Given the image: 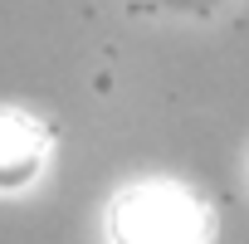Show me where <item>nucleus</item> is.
<instances>
[{"label": "nucleus", "mask_w": 249, "mask_h": 244, "mask_svg": "<svg viewBox=\"0 0 249 244\" xmlns=\"http://www.w3.org/2000/svg\"><path fill=\"white\" fill-rule=\"evenodd\" d=\"M112 244H200L205 239V205L181 186H132L112 200L107 215Z\"/></svg>", "instance_id": "nucleus-1"}, {"label": "nucleus", "mask_w": 249, "mask_h": 244, "mask_svg": "<svg viewBox=\"0 0 249 244\" xmlns=\"http://www.w3.org/2000/svg\"><path fill=\"white\" fill-rule=\"evenodd\" d=\"M44 157H49V137L39 122L25 112H0V191L30 186Z\"/></svg>", "instance_id": "nucleus-2"}, {"label": "nucleus", "mask_w": 249, "mask_h": 244, "mask_svg": "<svg viewBox=\"0 0 249 244\" xmlns=\"http://www.w3.org/2000/svg\"><path fill=\"white\" fill-rule=\"evenodd\" d=\"M166 5H181V10H210L215 0H166Z\"/></svg>", "instance_id": "nucleus-3"}]
</instances>
